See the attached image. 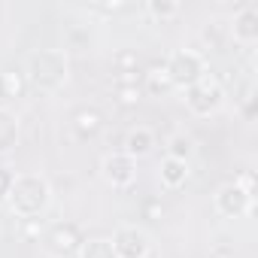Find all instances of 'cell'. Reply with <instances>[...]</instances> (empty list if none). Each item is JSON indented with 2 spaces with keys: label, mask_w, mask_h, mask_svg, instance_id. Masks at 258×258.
Listing matches in <instances>:
<instances>
[{
  "label": "cell",
  "mask_w": 258,
  "mask_h": 258,
  "mask_svg": "<svg viewBox=\"0 0 258 258\" xmlns=\"http://www.w3.org/2000/svg\"><path fill=\"white\" fill-rule=\"evenodd\" d=\"M52 204V185L40 173H16L13 188L7 195V207L19 219H37Z\"/></svg>",
  "instance_id": "cell-1"
},
{
  "label": "cell",
  "mask_w": 258,
  "mask_h": 258,
  "mask_svg": "<svg viewBox=\"0 0 258 258\" xmlns=\"http://www.w3.org/2000/svg\"><path fill=\"white\" fill-rule=\"evenodd\" d=\"M67 76H70V61L61 49H40L31 55L28 61V73L25 79L37 88V91H46V94H55L67 85Z\"/></svg>",
  "instance_id": "cell-2"
},
{
  "label": "cell",
  "mask_w": 258,
  "mask_h": 258,
  "mask_svg": "<svg viewBox=\"0 0 258 258\" xmlns=\"http://www.w3.org/2000/svg\"><path fill=\"white\" fill-rule=\"evenodd\" d=\"M164 70L170 76V85L173 88H188L195 85L198 79L207 76V64H204V55L195 52V49H176L167 61H164Z\"/></svg>",
  "instance_id": "cell-3"
},
{
  "label": "cell",
  "mask_w": 258,
  "mask_h": 258,
  "mask_svg": "<svg viewBox=\"0 0 258 258\" xmlns=\"http://www.w3.org/2000/svg\"><path fill=\"white\" fill-rule=\"evenodd\" d=\"M222 103H225V88H222V82L216 79V76H204V79H198L195 85H188L185 88V106L195 112V115H213V112H219L222 109Z\"/></svg>",
  "instance_id": "cell-4"
},
{
  "label": "cell",
  "mask_w": 258,
  "mask_h": 258,
  "mask_svg": "<svg viewBox=\"0 0 258 258\" xmlns=\"http://www.w3.org/2000/svg\"><path fill=\"white\" fill-rule=\"evenodd\" d=\"M252 201H255V191H249L240 179L225 182V185L216 191V198H213L219 216H225V219H240V216H246V213L252 210Z\"/></svg>",
  "instance_id": "cell-5"
},
{
  "label": "cell",
  "mask_w": 258,
  "mask_h": 258,
  "mask_svg": "<svg viewBox=\"0 0 258 258\" xmlns=\"http://www.w3.org/2000/svg\"><path fill=\"white\" fill-rule=\"evenodd\" d=\"M109 243H112V249H115L118 258H146L149 249H152L149 234L143 228H137V225H121L109 237Z\"/></svg>",
  "instance_id": "cell-6"
},
{
  "label": "cell",
  "mask_w": 258,
  "mask_h": 258,
  "mask_svg": "<svg viewBox=\"0 0 258 258\" xmlns=\"http://www.w3.org/2000/svg\"><path fill=\"white\" fill-rule=\"evenodd\" d=\"M82 243H85V237L73 222H61L46 234V249L52 258H73V255H79Z\"/></svg>",
  "instance_id": "cell-7"
},
{
  "label": "cell",
  "mask_w": 258,
  "mask_h": 258,
  "mask_svg": "<svg viewBox=\"0 0 258 258\" xmlns=\"http://www.w3.org/2000/svg\"><path fill=\"white\" fill-rule=\"evenodd\" d=\"M100 173H103V179L112 188H127V185L137 179V161L131 155H124V152H112V155L103 158Z\"/></svg>",
  "instance_id": "cell-8"
},
{
  "label": "cell",
  "mask_w": 258,
  "mask_h": 258,
  "mask_svg": "<svg viewBox=\"0 0 258 258\" xmlns=\"http://www.w3.org/2000/svg\"><path fill=\"white\" fill-rule=\"evenodd\" d=\"M231 34L237 43L243 46H252L258 40V7L249 4V7H240L234 13V22H231Z\"/></svg>",
  "instance_id": "cell-9"
},
{
  "label": "cell",
  "mask_w": 258,
  "mask_h": 258,
  "mask_svg": "<svg viewBox=\"0 0 258 258\" xmlns=\"http://www.w3.org/2000/svg\"><path fill=\"white\" fill-rule=\"evenodd\" d=\"M152 146H155V134L149 131V127H131L127 137H124V155H131L134 161L149 155Z\"/></svg>",
  "instance_id": "cell-10"
},
{
  "label": "cell",
  "mask_w": 258,
  "mask_h": 258,
  "mask_svg": "<svg viewBox=\"0 0 258 258\" xmlns=\"http://www.w3.org/2000/svg\"><path fill=\"white\" fill-rule=\"evenodd\" d=\"M188 161H176V158H161V164H158V176H161V185H167V188H179V185H185V179H188Z\"/></svg>",
  "instance_id": "cell-11"
},
{
  "label": "cell",
  "mask_w": 258,
  "mask_h": 258,
  "mask_svg": "<svg viewBox=\"0 0 258 258\" xmlns=\"http://www.w3.org/2000/svg\"><path fill=\"white\" fill-rule=\"evenodd\" d=\"M16 143H19V121L10 109L0 106V155L16 149Z\"/></svg>",
  "instance_id": "cell-12"
},
{
  "label": "cell",
  "mask_w": 258,
  "mask_h": 258,
  "mask_svg": "<svg viewBox=\"0 0 258 258\" xmlns=\"http://www.w3.org/2000/svg\"><path fill=\"white\" fill-rule=\"evenodd\" d=\"M25 73L19 70H0V100H13L25 91Z\"/></svg>",
  "instance_id": "cell-13"
},
{
  "label": "cell",
  "mask_w": 258,
  "mask_h": 258,
  "mask_svg": "<svg viewBox=\"0 0 258 258\" xmlns=\"http://www.w3.org/2000/svg\"><path fill=\"white\" fill-rule=\"evenodd\" d=\"M100 124H103V115H100L97 109H79V112L73 115V127H76V134H82V137L97 134Z\"/></svg>",
  "instance_id": "cell-14"
},
{
  "label": "cell",
  "mask_w": 258,
  "mask_h": 258,
  "mask_svg": "<svg viewBox=\"0 0 258 258\" xmlns=\"http://www.w3.org/2000/svg\"><path fill=\"white\" fill-rule=\"evenodd\" d=\"M76 258H118V255H115L109 237H91V240L82 243V249H79Z\"/></svg>",
  "instance_id": "cell-15"
},
{
  "label": "cell",
  "mask_w": 258,
  "mask_h": 258,
  "mask_svg": "<svg viewBox=\"0 0 258 258\" xmlns=\"http://www.w3.org/2000/svg\"><path fill=\"white\" fill-rule=\"evenodd\" d=\"M173 85H170V76H167V70H164V64H152L149 70H146V91L149 94H164V91H170Z\"/></svg>",
  "instance_id": "cell-16"
},
{
  "label": "cell",
  "mask_w": 258,
  "mask_h": 258,
  "mask_svg": "<svg viewBox=\"0 0 258 258\" xmlns=\"http://www.w3.org/2000/svg\"><path fill=\"white\" fill-rule=\"evenodd\" d=\"M191 155H195V143H191V137H185V134H173V137L167 140V158L188 161Z\"/></svg>",
  "instance_id": "cell-17"
},
{
  "label": "cell",
  "mask_w": 258,
  "mask_h": 258,
  "mask_svg": "<svg viewBox=\"0 0 258 258\" xmlns=\"http://www.w3.org/2000/svg\"><path fill=\"white\" fill-rule=\"evenodd\" d=\"M146 13L164 22V19L179 16V4H176V0H149V4H146Z\"/></svg>",
  "instance_id": "cell-18"
},
{
  "label": "cell",
  "mask_w": 258,
  "mask_h": 258,
  "mask_svg": "<svg viewBox=\"0 0 258 258\" xmlns=\"http://www.w3.org/2000/svg\"><path fill=\"white\" fill-rule=\"evenodd\" d=\"M13 179H16L13 170L0 167V204H7V195H10V188H13Z\"/></svg>",
  "instance_id": "cell-19"
},
{
  "label": "cell",
  "mask_w": 258,
  "mask_h": 258,
  "mask_svg": "<svg viewBox=\"0 0 258 258\" xmlns=\"http://www.w3.org/2000/svg\"><path fill=\"white\" fill-rule=\"evenodd\" d=\"M118 100L121 103H137L140 100V88L137 85H121L118 88Z\"/></svg>",
  "instance_id": "cell-20"
},
{
  "label": "cell",
  "mask_w": 258,
  "mask_h": 258,
  "mask_svg": "<svg viewBox=\"0 0 258 258\" xmlns=\"http://www.w3.org/2000/svg\"><path fill=\"white\" fill-rule=\"evenodd\" d=\"M146 213H149V216H155V213H161V204H149V207H146Z\"/></svg>",
  "instance_id": "cell-21"
}]
</instances>
